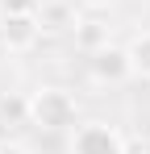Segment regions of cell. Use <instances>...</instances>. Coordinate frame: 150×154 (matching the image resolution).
I'll return each mask as SVG.
<instances>
[{
  "instance_id": "obj_1",
  "label": "cell",
  "mask_w": 150,
  "mask_h": 154,
  "mask_svg": "<svg viewBox=\"0 0 150 154\" xmlns=\"http://www.w3.org/2000/svg\"><path fill=\"white\" fill-rule=\"evenodd\" d=\"M25 125L38 133H71L79 125V100L63 83H38L25 96Z\"/></svg>"
},
{
  "instance_id": "obj_2",
  "label": "cell",
  "mask_w": 150,
  "mask_h": 154,
  "mask_svg": "<svg viewBox=\"0 0 150 154\" xmlns=\"http://www.w3.org/2000/svg\"><path fill=\"white\" fill-rule=\"evenodd\" d=\"M67 154H125V133L113 121H79L67 137Z\"/></svg>"
},
{
  "instance_id": "obj_3",
  "label": "cell",
  "mask_w": 150,
  "mask_h": 154,
  "mask_svg": "<svg viewBox=\"0 0 150 154\" xmlns=\"http://www.w3.org/2000/svg\"><path fill=\"white\" fill-rule=\"evenodd\" d=\"M88 79L96 83V88H121L133 79V67H129V54L125 46H100V50L88 54Z\"/></svg>"
},
{
  "instance_id": "obj_4",
  "label": "cell",
  "mask_w": 150,
  "mask_h": 154,
  "mask_svg": "<svg viewBox=\"0 0 150 154\" xmlns=\"http://www.w3.org/2000/svg\"><path fill=\"white\" fill-rule=\"evenodd\" d=\"M42 38V21L38 13H0V46L8 54H25L38 46Z\"/></svg>"
},
{
  "instance_id": "obj_5",
  "label": "cell",
  "mask_w": 150,
  "mask_h": 154,
  "mask_svg": "<svg viewBox=\"0 0 150 154\" xmlns=\"http://www.w3.org/2000/svg\"><path fill=\"white\" fill-rule=\"evenodd\" d=\"M71 38H75V46L83 54H92V50H100V46H108V25H104L100 17H79L71 25Z\"/></svg>"
},
{
  "instance_id": "obj_6",
  "label": "cell",
  "mask_w": 150,
  "mask_h": 154,
  "mask_svg": "<svg viewBox=\"0 0 150 154\" xmlns=\"http://www.w3.org/2000/svg\"><path fill=\"white\" fill-rule=\"evenodd\" d=\"M125 54H129L133 79H150V29H138V33L125 42Z\"/></svg>"
},
{
  "instance_id": "obj_7",
  "label": "cell",
  "mask_w": 150,
  "mask_h": 154,
  "mask_svg": "<svg viewBox=\"0 0 150 154\" xmlns=\"http://www.w3.org/2000/svg\"><path fill=\"white\" fill-rule=\"evenodd\" d=\"M38 21H42V33H46V29H71L79 17H71V8H67V4H46V0H42Z\"/></svg>"
},
{
  "instance_id": "obj_8",
  "label": "cell",
  "mask_w": 150,
  "mask_h": 154,
  "mask_svg": "<svg viewBox=\"0 0 150 154\" xmlns=\"http://www.w3.org/2000/svg\"><path fill=\"white\" fill-rule=\"evenodd\" d=\"M42 0H0V13H38Z\"/></svg>"
},
{
  "instance_id": "obj_9",
  "label": "cell",
  "mask_w": 150,
  "mask_h": 154,
  "mask_svg": "<svg viewBox=\"0 0 150 154\" xmlns=\"http://www.w3.org/2000/svg\"><path fill=\"white\" fill-rule=\"evenodd\" d=\"M0 154H29L21 142H0Z\"/></svg>"
},
{
  "instance_id": "obj_10",
  "label": "cell",
  "mask_w": 150,
  "mask_h": 154,
  "mask_svg": "<svg viewBox=\"0 0 150 154\" xmlns=\"http://www.w3.org/2000/svg\"><path fill=\"white\" fill-rule=\"evenodd\" d=\"M75 4H83V8H92V13H100V8H108L113 0H75Z\"/></svg>"
}]
</instances>
